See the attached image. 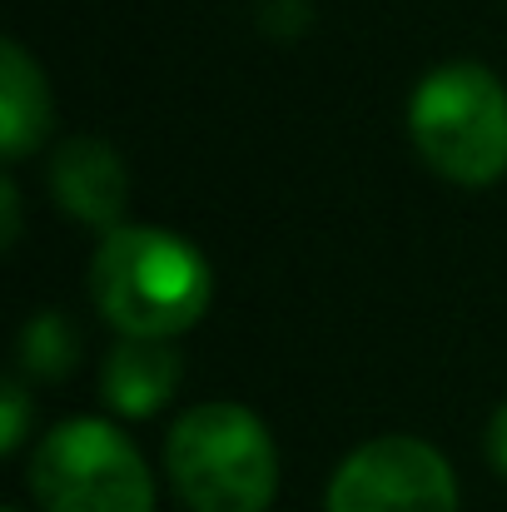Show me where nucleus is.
<instances>
[{
  "label": "nucleus",
  "mask_w": 507,
  "mask_h": 512,
  "mask_svg": "<svg viewBox=\"0 0 507 512\" xmlns=\"http://www.w3.org/2000/svg\"><path fill=\"white\" fill-rule=\"evenodd\" d=\"M90 294L100 314L130 339L189 334L209 309V264L169 229H105L90 259Z\"/></svg>",
  "instance_id": "1"
},
{
  "label": "nucleus",
  "mask_w": 507,
  "mask_h": 512,
  "mask_svg": "<svg viewBox=\"0 0 507 512\" xmlns=\"http://www.w3.org/2000/svg\"><path fill=\"white\" fill-rule=\"evenodd\" d=\"M165 468L189 512H269L279 493V448L239 403L189 408L169 428Z\"/></svg>",
  "instance_id": "2"
},
{
  "label": "nucleus",
  "mask_w": 507,
  "mask_h": 512,
  "mask_svg": "<svg viewBox=\"0 0 507 512\" xmlns=\"http://www.w3.org/2000/svg\"><path fill=\"white\" fill-rule=\"evenodd\" d=\"M408 135L428 170L483 189L507 174V90L488 65L453 60L423 75L408 105Z\"/></svg>",
  "instance_id": "3"
},
{
  "label": "nucleus",
  "mask_w": 507,
  "mask_h": 512,
  "mask_svg": "<svg viewBox=\"0 0 507 512\" xmlns=\"http://www.w3.org/2000/svg\"><path fill=\"white\" fill-rule=\"evenodd\" d=\"M30 493L45 512H150L155 478L140 448L105 418L50 428L30 458Z\"/></svg>",
  "instance_id": "4"
},
{
  "label": "nucleus",
  "mask_w": 507,
  "mask_h": 512,
  "mask_svg": "<svg viewBox=\"0 0 507 512\" xmlns=\"http://www.w3.org/2000/svg\"><path fill=\"white\" fill-rule=\"evenodd\" d=\"M329 512H458V478L423 438H373L338 463Z\"/></svg>",
  "instance_id": "5"
},
{
  "label": "nucleus",
  "mask_w": 507,
  "mask_h": 512,
  "mask_svg": "<svg viewBox=\"0 0 507 512\" xmlns=\"http://www.w3.org/2000/svg\"><path fill=\"white\" fill-rule=\"evenodd\" d=\"M50 189L70 219H80L90 229H120L130 179H125L115 145H105L95 135L65 140L50 160Z\"/></svg>",
  "instance_id": "6"
},
{
  "label": "nucleus",
  "mask_w": 507,
  "mask_h": 512,
  "mask_svg": "<svg viewBox=\"0 0 507 512\" xmlns=\"http://www.w3.org/2000/svg\"><path fill=\"white\" fill-rule=\"evenodd\" d=\"M105 403L125 418L160 413L179 388V353L165 348V339H130L110 348L105 358Z\"/></svg>",
  "instance_id": "7"
},
{
  "label": "nucleus",
  "mask_w": 507,
  "mask_h": 512,
  "mask_svg": "<svg viewBox=\"0 0 507 512\" xmlns=\"http://www.w3.org/2000/svg\"><path fill=\"white\" fill-rule=\"evenodd\" d=\"M50 130V90L40 65L25 55V45H0V145L5 160H25Z\"/></svg>",
  "instance_id": "8"
},
{
  "label": "nucleus",
  "mask_w": 507,
  "mask_h": 512,
  "mask_svg": "<svg viewBox=\"0 0 507 512\" xmlns=\"http://www.w3.org/2000/svg\"><path fill=\"white\" fill-rule=\"evenodd\" d=\"M20 358L30 373L40 378H60L70 363H75V329L60 319V314H40L25 324V339H20Z\"/></svg>",
  "instance_id": "9"
},
{
  "label": "nucleus",
  "mask_w": 507,
  "mask_h": 512,
  "mask_svg": "<svg viewBox=\"0 0 507 512\" xmlns=\"http://www.w3.org/2000/svg\"><path fill=\"white\" fill-rule=\"evenodd\" d=\"M25 418H30V403H25V388L20 383H5V423H0V448L15 453L25 443Z\"/></svg>",
  "instance_id": "10"
},
{
  "label": "nucleus",
  "mask_w": 507,
  "mask_h": 512,
  "mask_svg": "<svg viewBox=\"0 0 507 512\" xmlns=\"http://www.w3.org/2000/svg\"><path fill=\"white\" fill-rule=\"evenodd\" d=\"M488 458H493V468L507 478V403L493 413V423H488Z\"/></svg>",
  "instance_id": "11"
},
{
  "label": "nucleus",
  "mask_w": 507,
  "mask_h": 512,
  "mask_svg": "<svg viewBox=\"0 0 507 512\" xmlns=\"http://www.w3.org/2000/svg\"><path fill=\"white\" fill-rule=\"evenodd\" d=\"M0 204H5V244L20 239V199H15V179H0Z\"/></svg>",
  "instance_id": "12"
},
{
  "label": "nucleus",
  "mask_w": 507,
  "mask_h": 512,
  "mask_svg": "<svg viewBox=\"0 0 507 512\" xmlns=\"http://www.w3.org/2000/svg\"><path fill=\"white\" fill-rule=\"evenodd\" d=\"M5 512H20V508H5Z\"/></svg>",
  "instance_id": "13"
}]
</instances>
